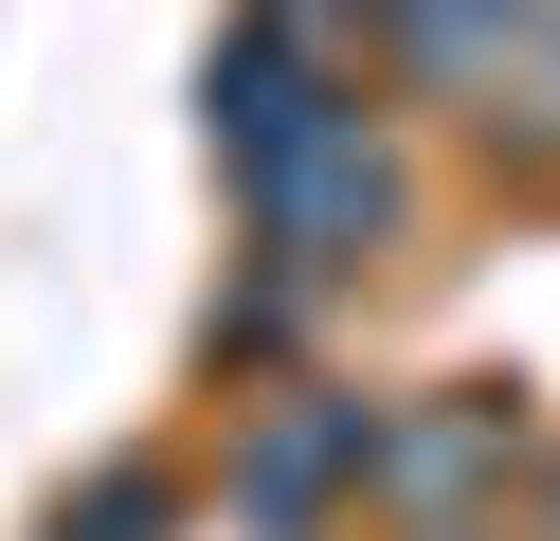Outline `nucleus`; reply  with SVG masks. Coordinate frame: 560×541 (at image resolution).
Returning <instances> with one entry per match:
<instances>
[{
    "mask_svg": "<svg viewBox=\"0 0 560 541\" xmlns=\"http://www.w3.org/2000/svg\"><path fill=\"white\" fill-rule=\"evenodd\" d=\"M398 19H416V72L470 91V72H506L524 36H542V0H398Z\"/></svg>",
    "mask_w": 560,
    "mask_h": 541,
    "instance_id": "obj_4",
    "label": "nucleus"
},
{
    "mask_svg": "<svg viewBox=\"0 0 560 541\" xmlns=\"http://www.w3.org/2000/svg\"><path fill=\"white\" fill-rule=\"evenodd\" d=\"M290 36H343V19H398V0H271Z\"/></svg>",
    "mask_w": 560,
    "mask_h": 541,
    "instance_id": "obj_7",
    "label": "nucleus"
},
{
    "mask_svg": "<svg viewBox=\"0 0 560 541\" xmlns=\"http://www.w3.org/2000/svg\"><path fill=\"white\" fill-rule=\"evenodd\" d=\"M55 541H163V469H109V487H91V524H55Z\"/></svg>",
    "mask_w": 560,
    "mask_h": 541,
    "instance_id": "obj_6",
    "label": "nucleus"
},
{
    "mask_svg": "<svg viewBox=\"0 0 560 541\" xmlns=\"http://www.w3.org/2000/svg\"><path fill=\"white\" fill-rule=\"evenodd\" d=\"M199 108H218V163H235V180H271L290 144H326V127H343V108H326V36H290V19L254 0V19H235V55L199 72Z\"/></svg>",
    "mask_w": 560,
    "mask_h": 541,
    "instance_id": "obj_1",
    "label": "nucleus"
},
{
    "mask_svg": "<svg viewBox=\"0 0 560 541\" xmlns=\"http://www.w3.org/2000/svg\"><path fill=\"white\" fill-rule=\"evenodd\" d=\"M362 469H380L362 397H307V415L254 433V487H235V505H254V541H307V524H326V487H362Z\"/></svg>",
    "mask_w": 560,
    "mask_h": 541,
    "instance_id": "obj_3",
    "label": "nucleus"
},
{
    "mask_svg": "<svg viewBox=\"0 0 560 541\" xmlns=\"http://www.w3.org/2000/svg\"><path fill=\"white\" fill-rule=\"evenodd\" d=\"M488 451H506V397H470V415H434V433H398V451H380V469H398V487L434 505V487H470Z\"/></svg>",
    "mask_w": 560,
    "mask_h": 541,
    "instance_id": "obj_5",
    "label": "nucleus"
},
{
    "mask_svg": "<svg viewBox=\"0 0 560 541\" xmlns=\"http://www.w3.org/2000/svg\"><path fill=\"white\" fill-rule=\"evenodd\" d=\"M380 216H398V163H380V144H362V108H343L326 144H290V163L254 180V235L290 252V271H343V252H362Z\"/></svg>",
    "mask_w": 560,
    "mask_h": 541,
    "instance_id": "obj_2",
    "label": "nucleus"
}]
</instances>
